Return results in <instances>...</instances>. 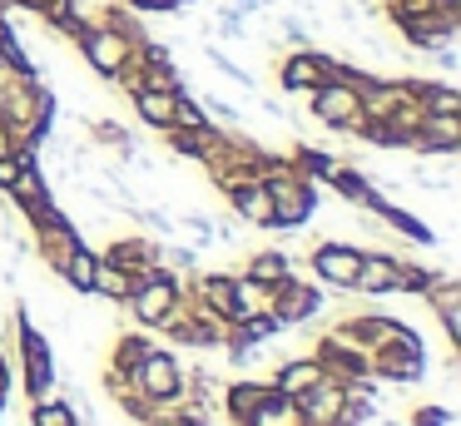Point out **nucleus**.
<instances>
[{"label": "nucleus", "mask_w": 461, "mask_h": 426, "mask_svg": "<svg viewBox=\"0 0 461 426\" xmlns=\"http://www.w3.org/2000/svg\"><path fill=\"white\" fill-rule=\"evenodd\" d=\"M322 307H328V293H322L312 277H298V273H288L268 297V313L278 317L283 332H293V327H303V322H318Z\"/></svg>", "instance_id": "8"}, {"label": "nucleus", "mask_w": 461, "mask_h": 426, "mask_svg": "<svg viewBox=\"0 0 461 426\" xmlns=\"http://www.w3.org/2000/svg\"><path fill=\"white\" fill-rule=\"evenodd\" d=\"M308 114H312V124H322V129H332V134H352L357 139L362 134V95H357V85H348V79H322L318 89H308Z\"/></svg>", "instance_id": "4"}, {"label": "nucleus", "mask_w": 461, "mask_h": 426, "mask_svg": "<svg viewBox=\"0 0 461 426\" xmlns=\"http://www.w3.org/2000/svg\"><path fill=\"white\" fill-rule=\"evenodd\" d=\"M179 228L194 238V248H209V243H213V218H209V213H184Z\"/></svg>", "instance_id": "36"}, {"label": "nucleus", "mask_w": 461, "mask_h": 426, "mask_svg": "<svg viewBox=\"0 0 461 426\" xmlns=\"http://www.w3.org/2000/svg\"><path fill=\"white\" fill-rule=\"evenodd\" d=\"M362 213H372V218H377L382 228H392V233H397L402 243H421V248H431V243H437V228H431L427 218H417V213H411V208L392 204V198L382 194V188H377V194H372V204L362 208Z\"/></svg>", "instance_id": "15"}, {"label": "nucleus", "mask_w": 461, "mask_h": 426, "mask_svg": "<svg viewBox=\"0 0 461 426\" xmlns=\"http://www.w3.org/2000/svg\"><path fill=\"white\" fill-rule=\"evenodd\" d=\"M352 293L357 297H402V253L392 248H362L357 277H352Z\"/></svg>", "instance_id": "10"}, {"label": "nucleus", "mask_w": 461, "mask_h": 426, "mask_svg": "<svg viewBox=\"0 0 461 426\" xmlns=\"http://www.w3.org/2000/svg\"><path fill=\"white\" fill-rule=\"evenodd\" d=\"M273 392L268 376H233V382L219 386V406H223V421L229 426H243L253 412L263 406V396Z\"/></svg>", "instance_id": "17"}, {"label": "nucleus", "mask_w": 461, "mask_h": 426, "mask_svg": "<svg viewBox=\"0 0 461 426\" xmlns=\"http://www.w3.org/2000/svg\"><path fill=\"white\" fill-rule=\"evenodd\" d=\"M15 357H21V372H25V396H31V402L55 396V386H60V367H55L50 337L31 322L25 303L15 307Z\"/></svg>", "instance_id": "2"}, {"label": "nucleus", "mask_w": 461, "mask_h": 426, "mask_svg": "<svg viewBox=\"0 0 461 426\" xmlns=\"http://www.w3.org/2000/svg\"><path fill=\"white\" fill-rule=\"evenodd\" d=\"M332 65H338V55H328V50L308 45V50H283L278 59V85L288 89V95H308V89H318L322 79L332 75Z\"/></svg>", "instance_id": "12"}, {"label": "nucleus", "mask_w": 461, "mask_h": 426, "mask_svg": "<svg viewBox=\"0 0 461 426\" xmlns=\"http://www.w3.org/2000/svg\"><path fill=\"white\" fill-rule=\"evenodd\" d=\"M268 297H273V287H263V283H253V277L233 273V307H229V322H243V317L268 313Z\"/></svg>", "instance_id": "28"}, {"label": "nucleus", "mask_w": 461, "mask_h": 426, "mask_svg": "<svg viewBox=\"0 0 461 426\" xmlns=\"http://www.w3.org/2000/svg\"><path fill=\"white\" fill-rule=\"evenodd\" d=\"M0 50H15V35H11V20H5V10H0Z\"/></svg>", "instance_id": "38"}, {"label": "nucleus", "mask_w": 461, "mask_h": 426, "mask_svg": "<svg viewBox=\"0 0 461 426\" xmlns=\"http://www.w3.org/2000/svg\"><path fill=\"white\" fill-rule=\"evenodd\" d=\"M411 154H461V114H421Z\"/></svg>", "instance_id": "20"}, {"label": "nucleus", "mask_w": 461, "mask_h": 426, "mask_svg": "<svg viewBox=\"0 0 461 426\" xmlns=\"http://www.w3.org/2000/svg\"><path fill=\"white\" fill-rule=\"evenodd\" d=\"M322 184H328L332 194L342 198V204H352V208H367V204H372V194H377V188H372V174H367V168L348 164V159H342V164L332 168L328 178H322Z\"/></svg>", "instance_id": "23"}, {"label": "nucleus", "mask_w": 461, "mask_h": 426, "mask_svg": "<svg viewBox=\"0 0 461 426\" xmlns=\"http://www.w3.org/2000/svg\"><path fill=\"white\" fill-rule=\"evenodd\" d=\"M174 99L179 95H164V89H134L130 104H134V119H140L144 129H169L174 124Z\"/></svg>", "instance_id": "26"}, {"label": "nucleus", "mask_w": 461, "mask_h": 426, "mask_svg": "<svg viewBox=\"0 0 461 426\" xmlns=\"http://www.w3.org/2000/svg\"><path fill=\"white\" fill-rule=\"evenodd\" d=\"M140 40L144 35H134V30H120V25L95 20V25H85L80 35H75V50H80V59L90 65V75H100L104 85H114V75H120V69L134 59Z\"/></svg>", "instance_id": "3"}, {"label": "nucleus", "mask_w": 461, "mask_h": 426, "mask_svg": "<svg viewBox=\"0 0 461 426\" xmlns=\"http://www.w3.org/2000/svg\"><path fill=\"white\" fill-rule=\"evenodd\" d=\"M223 204L233 208V218H239L243 228H263V233H273V198H268V184H263V178L233 184L229 194H223Z\"/></svg>", "instance_id": "18"}, {"label": "nucleus", "mask_w": 461, "mask_h": 426, "mask_svg": "<svg viewBox=\"0 0 461 426\" xmlns=\"http://www.w3.org/2000/svg\"><path fill=\"white\" fill-rule=\"evenodd\" d=\"M55 114H60V99H55V89L41 85V75L35 79H21V85L0 89V124L11 129L15 149L21 144H45L55 129Z\"/></svg>", "instance_id": "1"}, {"label": "nucleus", "mask_w": 461, "mask_h": 426, "mask_svg": "<svg viewBox=\"0 0 461 426\" xmlns=\"http://www.w3.org/2000/svg\"><path fill=\"white\" fill-rule=\"evenodd\" d=\"M184 297V277L169 273V267H149L144 277H134V293L130 303H124V313L134 317V327H144V332H154V327L164 322V317L174 313V303Z\"/></svg>", "instance_id": "5"}, {"label": "nucleus", "mask_w": 461, "mask_h": 426, "mask_svg": "<svg viewBox=\"0 0 461 426\" xmlns=\"http://www.w3.org/2000/svg\"><path fill=\"white\" fill-rule=\"evenodd\" d=\"M357 263H362V243H348V238H322V243H312V253H308L312 283L328 287V293H352Z\"/></svg>", "instance_id": "9"}, {"label": "nucleus", "mask_w": 461, "mask_h": 426, "mask_svg": "<svg viewBox=\"0 0 461 426\" xmlns=\"http://www.w3.org/2000/svg\"><path fill=\"white\" fill-rule=\"evenodd\" d=\"M124 10H134V15H174V10H184V5H194V0H120Z\"/></svg>", "instance_id": "35"}, {"label": "nucleus", "mask_w": 461, "mask_h": 426, "mask_svg": "<svg viewBox=\"0 0 461 426\" xmlns=\"http://www.w3.org/2000/svg\"><path fill=\"white\" fill-rule=\"evenodd\" d=\"M154 347V337L144 332V327H134V332H120L114 337V347H110V362H104V372H120V376H130L134 372V362H140L144 352Z\"/></svg>", "instance_id": "29"}, {"label": "nucleus", "mask_w": 461, "mask_h": 426, "mask_svg": "<svg viewBox=\"0 0 461 426\" xmlns=\"http://www.w3.org/2000/svg\"><path fill=\"white\" fill-rule=\"evenodd\" d=\"M130 386H134V392H140L149 406L179 402V396H184V362H179V352H169V347L154 342L149 352H144L140 362H134Z\"/></svg>", "instance_id": "7"}, {"label": "nucleus", "mask_w": 461, "mask_h": 426, "mask_svg": "<svg viewBox=\"0 0 461 426\" xmlns=\"http://www.w3.org/2000/svg\"><path fill=\"white\" fill-rule=\"evenodd\" d=\"M427 367H431L427 342H421L411 327L397 337V342L372 347V352H367V372L377 376V382H387V386H411V382H421V376H427Z\"/></svg>", "instance_id": "6"}, {"label": "nucleus", "mask_w": 461, "mask_h": 426, "mask_svg": "<svg viewBox=\"0 0 461 426\" xmlns=\"http://www.w3.org/2000/svg\"><path fill=\"white\" fill-rule=\"evenodd\" d=\"M213 134H219V124H203V129H164V144H169V154L174 159H194L199 164L203 154H209V144H213Z\"/></svg>", "instance_id": "30"}, {"label": "nucleus", "mask_w": 461, "mask_h": 426, "mask_svg": "<svg viewBox=\"0 0 461 426\" xmlns=\"http://www.w3.org/2000/svg\"><path fill=\"white\" fill-rule=\"evenodd\" d=\"M456 25H461L456 10H437V15H421V20H397V35L421 55H437V50L456 45Z\"/></svg>", "instance_id": "14"}, {"label": "nucleus", "mask_w": 461, "mask_h": 426, "mask_svg": "<svg viewBox=\"0 0 461 426\" xmlns=\"http://www.w3.org/2000/svg\"><path fill=\"white\" fill-rule=\"evenodd\" d=\"M407 426H451V406L441 402H421L407 412Z\"/></svg>", "instance_id": "34"}, {"label": "nucleus", "mask_w": 461, "mask_h": 426, "mask_svg": "<svg viewBox=\"0 0 461 426\" xmlns=\"http://www.w3.org/2000/svg\"><path fill=\"white\" fill-rule=\"evenodd\" d=\"M159 238H149L140 228V233H124V238H110L104 243V253L100 258H110V263H120L124 273H134V277H144L149 267H159Z\"/></svg>", "instance_id": "19"}, {"label": "nucleus", "mask_w": 461, "mask_h": 426, "mask_svg": "<svg viewBox=\"0 0 461 426\" xmlns=\"http://www.w3.org/2000/svg\"><path fill=\"white\" fill-rule=\"evenodd\" d=\"M0 352H5V347H0Z\"/></svg>", "instance_id": "40"}, {"label": "nucleus", "mask_w": 461, "mask_h": 426, "mask_svg": "<svg viewBox=\"0 0 461 426\" xmlns=\"http://www.w3.org/2000/svg\"><path fill=\"white\" fill-rule=\"evenodd\" d=\"M407 95L417 99L427 114H461V89L451 79H431V75H402Z\"/></svg>", "instance_id": "21"}, {"label": "nucleus", "mask_w": 461, "mask_h": 426, "mask_svg": "<svg viewBox=\"0 0 461 426\" xmlns=\"http://www.w3.org/2000/svg\"><path fill=\"white\" fill-rule=\"evenodd\" d=\"M437 5L441 10H456V15H461V0H437Z\"/></svg>", "instance_id": "39"}, {"label": "nucleus", "mask_w": 461, "mask_h": 426, "mask_svg": "<svg viewBox=\"0 0 461 426\" xmlns=\"http://www.w3.org/2000/svg\"><path fill=\"white\" fill-rule=\"evenodd\" d=\"M95 267H100V248L80 243V248H75V253L60 263V273H55V277H60V283L70 287L75 297H90V293H95Z\"/></svg>", "instance_id": "25"}, {"label": "nucleus", "mask_w": 461, "mask_h": 426, "mask_svg": "<svg viewBox=\"0 0 461 426\" xmlns=\"http://www.w3.org/2000/svg\"><path fill=\"white\" fill-rule=\"evenodd\" d=\"M134 293V273H124L120 263H110V258H100V267H95V293L90 297H104L110 307H124Z\"/></svg>", "instance_id": "27"}, {"label": "nucleus", "mask_w": 461, "mask_h": 426, "mask_svg": "<svg viewBox=\"0 0 461 426\" xmlns=\"http://www.w3.org/2000/svg\"><path fill=\"white\" fill-rule=\"evenodd\" d=\"M80 243H85V238H80V223H75L65 208H60L55 218H45V223L31 228V253L41 258L50 273H60V263H65V258H70Z\"/></svg>", "instance_id": "13"}, {"label": "nucleus", "mask_w": 461, "mask_h": 426, "mask_svg": "<svg viewBox=\"0 0 461 426\" xmlns=\"http://www.w3.org/2000/svg\"><path fill=\"white\" fill-rule=\"evenodd\" d=\"M15 392V372H11V357L0 352V412H5V402H11Z\"/></svg>", "instance_id": "37"}, {"label": "nucleus", "mask_w": 461, "mask_h": 426, "mask_svg": "<svg viewBox=\"0 0 461 426\" xmlns=\"http://www.w3.org/2000/svg\"><path fill=\"white\" fill-rule=\"evenodd\" d=\"M421 303H427L431 317L441 322L447 347H461V277H456V273H441L437 283L421 293Z\"/></svg>", "instance_id": "16"}, {"label": "nucleus", "mask_w": 461, "mask_h": 426, "mask_svg": "<svg viewBox=\"0 0 461 426\" xmlns=\"http://www.w3.org/2000/svg\"><path fill=\"white\" fill-rule=\"evenodd\" d=\"M203 55H209V65H213V69H219V75H223V79H233V85H239V89H258V79H253V75H249V69H243V65H239V59H229V55H223V50H219V45H203Z\"/></svg>", "instance_id": "33"}, {"label": "nucleus", "mask_w": 461, "mask_h": 426, "mask_svg": "<svg viewBox=\"0 0 461 426\" xmlns=\"http://www.w3.org/2000/svg\"><path fill=\"white\" fill-rule=\"evenodd\" d=\"M288 273H298L288 248H253V253L243 258V277H253V283H263V287H278Z\"/></svg>", "instance_id": "24"}, {"label": "nucleus", "mask_w": 461, "mask_h": 426, "mask_svg": "<svg viewBox=\"0 0 461 426\" xmlns=\"http://www.w3.org/2000/svg\"><path fill=\"white\" fill-rule=\"evenodd\" d=\"M31 426H85V421L65 396H41V402H31Z\"/></svg>", "instance_id": "32"}, {"label": "nucleus", "mask_w": 461, "mask_h": 426, "mask_svg": "<svg viewBox=\"0 0 461 426\" xmlns=\"http://www.w3.org/2000/svg\"><path fill=\"white\" fill-rule=\"evenodd\" d=\"M273 392L278 396H293V402H298L303 392H312V386L322 382V367L312 362V352H303V357H283L278 367H273Z\"/></svg>", "instance_id": "22"}, {"label": "nucleus", "mask_w": 461, "mask_h": 426, "mask_svg": "<svg viewBox=\"0 0 461 426\" xmlns=\"http://www.w3.org/2000/svg\"><path fill=\"white\" fill-rule=\"evenodd\" d=\"M288 159H293V168H298L303 178H312V184H322V178H328L332 168L342 164L338 154H328V149L308 144V139H303V144H293V149H288Z\"/></svg>", "instance_id": "31"}, {"label": "nucleus", "mask_w": 461, "mask_h": 426, "mask_svg": "<svg viewBox=\"0 0 461 426\" xmlns=\"http://www.w3.org/2000/svg\"><path fill=\"white\" fill-rule=\"evenodd\" d=\"M312 362H318L322 376H332V382H357V376H372L367 372V352H362L352 337H342L338 327H328V332L312 342Z\"/></svg>", "instance_id": "11"}]
</instances>
